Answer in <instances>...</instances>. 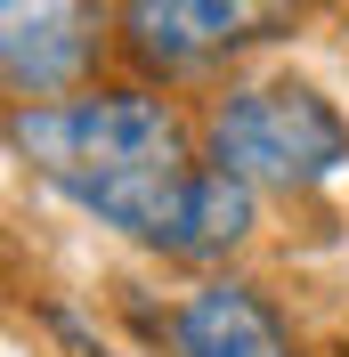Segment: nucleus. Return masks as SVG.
<instances>
[{
    "label": "nucleus",
    "instance_id": "nucleus-1",
    "mask_svg": "<svg viewBox=\"0 0 349 357\" xmlns=\"http://www.w3.org/2000/svg\"><path fill=\"white\" fill-rule=\"evenodd\" d=\"M203 155L219 171H236L244 187H284L292 195V187H325L349 162V122L309 82H252L211 106Z\"/></svg>",
    "mask_w": 349,
    "mask_h": 357
},
{
    "label": "nucleus",
    "instance_id": "nucleus-2",
    "mask_svg": "<svg viewBox=\"0 0 349 357\" xmlns=\"http://www.w3.org/2000/svg\"><path fill=\"white\" fill-rule=\"evenodd\" d=\"M8 146L49 187H73V178H106V171H138V162L187 155V130L147 89H89V98L17 106L8 114Z\"/></svg>",
    "mask_w": 349,
    "mask_h": 357
},
{
    "label": "nucleus",
    "instance_id": "nucleus-3",
    "mask_svg": "<svg viewBox=\"0 0 349 357\" xmlns=\"http://www.w3.org/2000/svg\"><path fill=\"white\" fill-rule=\"evenodd\" d=\"M301 0H122V49L147 73H211L236 49H260L292 24Z\"/></svg>",
    "mask_w": 349,
    "mask_h": 357
},
{
    "label": "nucleus",
    "instance_id": "nucleus-4",
    "mask_svg": "<svg viewBox=\"0 0 349 357\" xmlns=\"http://www.w3.org/2000/svg\"><path fill=\"white\" fill-rule=\"evenodd\" d=\"M106 8L98 0H0V73L24 106H49L98 66Z\"/></svg>",
    "mask_w": 349,
    "mask_h": 357
},
{
    "label": "nucleus",
    "instance_id": "nucleus-5",
    "mask_svg": "<svg viewBox=\"0 0 349 357\" xmlns=\"http://www.w3.org/2000/svg\"><path fill=\"white\" fill-rule=\"evenodd\" d=\"M57 195H73L82 211H98L106 227H122L131 244H154V252H171V260H187V244H195V195H203V162L171 155V162H138V171L73 178V187H57Z\"/></svg>",
    "mask_w": 349,
    "mask_h": 357
},
{
    "label": "nucleus",
    "instance_id": "nucleus-6",
    "mask_svg": "<svg viewBox=\"0 0 349 357\" xmlns=\"http://www.w3.org/2000/svg\"><path fill=\"white\" fill-rule=\"evenodd\" d=\"M171 349L179 357H301V341L268 309V292L236 284V276H211V284H195L179 301Z\"/></svg>",
    "mask_w": 349,
    "mask_h": 357
}]
</instances>
